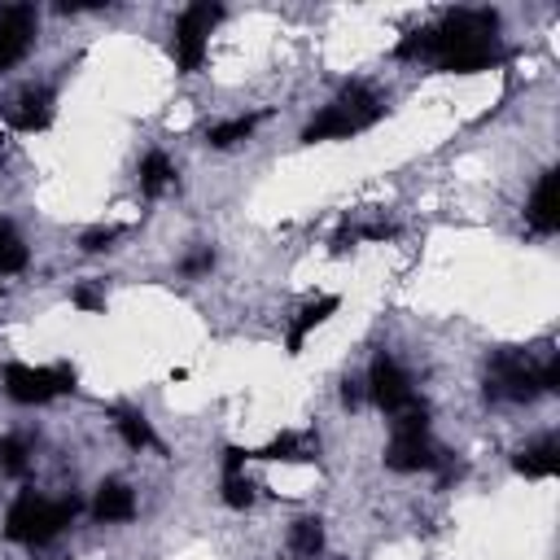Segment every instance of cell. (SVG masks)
<instances>
[{
  "label": "cell",
  "instance_id": "obj_1",
  "mask_svg": "<svg viewBox=\"0 0 560 560\" xmlns=\"http://www.w3.org/2000/svg\"><path fill=\"white\" fill-rule=\"evenodd\" d=\"M398 61H433L446 74H477L503 61L499 13L494 9H455L438 26L407 31L394 44Z\"/></svg>",
  "mask_w": 560,
  "mask_h": 560
},
{
  "label": "cell",
  "instance_id": "obj_2",
  "mask_svg": "<svg viewBox=\"0 0 560 560\" xmlns=\"http://www.w3.org/2000/svg\"><path fill=\"white\" fill-rule=\"evenodd\" d=\"M385 96L372 92L368 83H346L341 96L332 105H324L306 127H302V144H319V140H350L354 131H368L372 122L385 118Z\"/></svg>",
  "mask_w": 560,
  "mask_h": 560
},
{
  "label": "cell",
  "instance_id": "obj_3",
  "mask_svg": "<svg viewBox=\"0 0 560 560\" xmlns=\"http://www.w3.org/2000/svg\"><path fill=\"white\" fill-rule=\"evenodd\" d=\"M79 499L66 494V499H44L35 490H22L4 516V538L9 542H22V547H44L52 542L74 516H79Z\"/></svg>",
  "mask_w": 560,
  "mask_h": 560
},
{
  "label": "cell",
  "instance_id": "obj_4",
  "mask_svg": "<svg viewBox=\"0 0 560 560\" xmlns=\"http://www.w3.org/2000/svg\"><path fill=\"white\" fill-rule=\"evenodd\" d=\"M0 385L13 402L22 407H44L61 394H74L79 389V376L70 363H52V368H31V363H4L0 372Z\"/></svg>",
  "mask_w": 560,
  "mask_h": 560
},
{
  "label": "cell",
  "instance_id": "obj_5",
  "mask_svg": "<svg viewBox=\"0 0 560 560\" xmlns=\"http://www.w3.org/2000/svg\"><path fill=\"white\" fill-rule=\"evenodd\" d=\"M542 394L538 363L525 350H499L486 372V398L490 402H534Z\"/></svg>",
  "mask_w": 560,
  "mask_h": 560
},
{
  "label": "cell",
  "instance_id": "obj_6",
  "mask_svg": "<svg viewBox=\"0 0 560 560\" xmlns=\"http://www.w3.org/2000/svg\"><path fill=\"white\" fill-rule=\"evenodd\" d=\"M219 18H223V9L210 4V0H197V4H188V9L175 18V66H179L184 74L201 70L206 48H210V31H214Z\"/></svg>",
  "mask_w": 560,
  "mask_h": 560
},
{
  "label": "cell",
  "instance_id": "obj_7",
  "mask_svg": "<svg viewBox=\"0 0 560 560\" xmlns=\"http://www.w3.org/2000/svg\"><path fill=\"white\" fill-rule=\"evenodd\" d=\"M368 394H372V402L385 411V416H394L402 402H411L416 398V389H411V376L398 368V359L394 354H376L372 359V368H368V385H363Z\"/></svg>",
  "mask_w": 560,
  "mask_h": 560
},
{
  "label": "cell",
  "instance_id": "obj_8",
  "mask_svg": "<svg viewBox=\"0 0 560 560\" xmlns=\"http://www.w3.org/2000/svg\"><path fill=\"white\" fill-rule=\"evenodd\" d=\"M35 35H39V13H35L31 4H9V9H0V74L13 70V66L31 52Z\"/></svg>",
  "mask_w": 560,
  "mask_h": 560
},
{
  "label": "cell",
  "instance_id": "obj_9",
  "mask_svg": "<svg viewBox=\"0 0 560 560\" xmlns=\"http://www.w3.org/2000/svg\"><path fill=\"white\" fill-rule=\"evenodd\" d=\"M446 451L429 442V433H394L385 446V468L389 472H438Z\"/></svg>",
  "mask_w": 560,
  "mask_h": 560
},
{
  "label": "cell",
  "instance_id": "obj_10",
  "mask_svg": "<svg viewBox=\"0 0 560 560\" xmlns=\"http://www.w3.org/2000/svg\"><path fill=\"white\" fill-rule=\"evenodd\" d=\"M4 122H9L13 131H44V127L52 122V88H44V83L22 88V92L9 101Z\"/></svg>",
  "mask_w": 560,
  "mask_h": 560
},
{
  "label": "cell",
  "instance_id": "obj_11",
  "mask_svg": "<svg viewBox=\"0 0 560 560\" xmlns=\"http://www.w3.org/2000/svg\"><path fill=\"white\" fill-rule=\"evenodd\" d=\"M525 219L538 236H551L560 228V171L556 166H547L538 175V184L529 192V206H525Z\"/></svg>",
  "mask_w": 560,
  "mask_h": 560
},
{
  "label": "cell",
  "instance_id": "obj_12",
  "mask_svg": "<svg viewBox=\"0 0 560 560\" xmlns=\"http://www.w3.org/2000/svg\"><path fill=\"white\" fill-rule=\"evenodd\" d=\"M92 516H96L101 525H122V521H131V516H136V490H131L127 481H118V477L101 481V486H96V499H92Z\"/></svg>",
  "mask_w": 560,
  "mask_h": 560
},
{
  "label": "cell",
  "instance_id": "obj_13",
  "mask_svg": "<svg viewBox=\"0 0 560 560\" xmlns=\"http://www.w3.org/2000/svg\"><path fill=\"white\" fill-rule=\"evenodd\" d=\"M249 459H280V464H311V459H319V438H311V433H293V429H284V433H276L262 451H249Z\"/></svg>",
  "mask_w": 560,
  "mask_h": 560
},
{
  "label": "cell",
  "instance_id": "obj_14",
  "mask_svg": "<svg viewBox=\"0 0 560 560\" xmlns=\"http://www.w3.org/2000/svg\"><path fill=\"white\" fill-rule=\"evenodd\" d=\"M337 306H341V298L337 293H324V298H315V302H306L302 311H298V319L289 324V337H284V350L289 354H302V346H306V337L319 328V324H328L332 315H337Z\"/></svg>",
  "mask_w": 560,
  "mask_h": 560
},
{
  "label": "cell",
  "instance_id": "obj_15",
  "mask_svg": "<svg viewBox=\"0 0 560 560\" xmlns=\"http://www.w3.org/2000/svg\"><path fill=\"white\" fill-rule=\"evenodd\" d=\"M512 468H516L521 477H529V481L556 477V472H560V446H556V438H538V442L521 446V451L512 455Z\"/></svg>",
  "mask_w": 560,
  "mask_h": 560
},
{
  "label": "cell",
  "instance_id": "obj_16",
  "mask_svg": "<svg viewBox=\"0 0 560 560\" xmlns=\"http://www.w3.org/2000/svg\"><path fill=\"white\" fill-rule=\"evenodd\" d=\"M109 420H114V429H118V438L131 446V451H162V442H158V433H153V424L140 416V411H127V407H118V411H109Z\"/></svg>",
  "mask_w": 560,
  "mask_h": 560
},
{
  "label": "cell",
  "instance_id": "obj_17",
  "mask_svg": "<svg viewBox=\"0 0 560 560\" xmlns=\"http://www.w3.org/2000/svg\"><path fill=\"white\" fill-rule=\"evenodd\" d=\"M258 122H262V114H236V118H228V122H214V127L206 131V144H210V149H236V144H245V140L258 131Z\"/></svg>",
  "mask_w": 560,
  "mask_h": 560
},
{
  "label": "cell",
  "instance_id": "obj_18",
  "mask_svg": "<svg viewBox=\"0 0 560 560\" xmlns=\"http://www.w3.org/2000/svg\"><path fill=\"white\" fill-rule=\"evenodd\" d=\"M171 184H175L171 158H166L162 149H149V153L140 158V192H144V197H162Z\"/></svg>",
  "mask_w": 560,
  "mask_h": 560
},
{
  "label": "cell",
  "instance_id": "obj_19",
  "mask_svg": "<svg viewBox=\"0 0 560 560\" xmlns=\"http://www.w3.org/2000/svg\"><path fill=\"white\" fill-rule=\"evenodd\" d=\"M289 547H293L298 556L315 560V556L324 551V521H319V516H302V521H293V529H289Z\"/></svg>",
  "mask_w": 560,
  "mask_h": 560
},
{
  "label": "cell",
  "instance_id": "obj_20",
  "mask_svg": "<svg viewBox=\"0 0 560 560\" xmlns=\"http://www.w3.org/2000/svg\"><path fill=\"white\" fill-rule=\"evenodd\" d=\"M26 262H31V249L22 245V236L9 223H0V276H18V271H26Z\"/></svg>",
  "mask_w": 560,
  "mask_h": 560
},
{
  "label": "cell",
  "instance_id": "obj_21",
  "mask_svg": "<svg viewBox=\"0 0 560 560\" xmlns=\"http://www.w3.org/2000/svg\"><path fill=\"white\" fill-rule=\"evenodd\" d=\"M0 468L9 477H26V468H31V442L22 433H4L0 438Z\"/></svg>",
  "mask_w": 560,
  "mask_h": 560
},
{
  "label": "cell",
  "instance_id": "obj_22",
  "mask_svg": "<svg viewBox=\"0 0 560 560\" xmlns=\"http://www.w3.org/2000/svg\"><path fill=\"white\" fill-rule=\"evenodd\" d=\"M219 499H223L232 512H245V508L254 503V481H249L245 472H223V481H219Z\"/></svg>",
  "mask_w": 560,
  "mask_h": 560
},
{
  "label": "cell",
  "instance_id": "obj_23",
  "mask_svg": "<svg viewBox=\"0 0 560 560\" xmlns=\"http://www.w3.org/2000/svg\"><path fill=\"white\" fill-rule=\"evenodd\" d=\"M118 236H122L118 223H109V228H88V232L79 236V249H83V254H101V249H114Z\"/></svg>",
  "mask_w": 560,
  "mask_h": 560
},
{
  "label": "cell",
  "instance_id": "obj_24",
  "mask_svg": "<svg viewBox=\"0 0 560 560\" xmlns=\"http://www.w3.org/2000/svg\"><path fill=\"white\" fill-rule=\"evenodd\" d=\"M70 302H74L79 311H105V293L96 289V280H83V284H74V289H70Z\"/></svg>",
  "mask_w": 560,
  "mask_h": 560
},
{
  "label": "cell",
  "instance_id": "obj_25",
  "mask_svg": "<svg viewBox=\"0 0 560 560\" xmlns=\"http://www.w3.org/2000/svg\"><path fill=\"white\" fill-rule=\"evenodd\" d=\"M210 267H214V249H210V245L192 249V254H188V258L179 262V271H184V276H206Z\"/></svg>",
  "mask_w": 560,
  "mask_h": 560
},
{
  "label": "cell",
  "instance_id": "obj_26",
  "mask_svg": "<svg viewBox=\"0 0 560 560\" xmlns=\"http://www.w3.org/2000/svg\"><path fill=\"white\" fill-rule=\"evenodd\" d=\"M341 402L354 411V407L363 402V385H359V381H346V385H341Z\"/></svg>",
  "mask_w": 560,
  "mask_h": 560
}]
</instances>
